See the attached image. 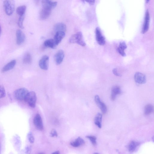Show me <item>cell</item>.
Masks as SVG:
<instances>
[{"label": "cell", "mask_w": 154, "mask_h": 154, "mask_svg": "<svg viewBox=\"0 0 154 154\" xmlns=\"http://www.w3.org/2000/svg\"><path fill=\"white\" fill-rule=\"evenodd\" d=\"M127 47L125 43L124 42L120 43L119 46L117 49L118 52L122 56L124 57L126 56V54L124 50Z\"/></svg>", "instance_id": "obj_21"}, {"label": "cell", "mask_w": 154, "mask_h": 154, "mask_svg": "<svg viewBox=\"0 0 154 154\" xmlns=\"http://www.w3.org/2000/svg\"><path fill=\"white\" fill-rule=\"evenodd\" d=\"M24 15L20 16L19 20H18L17 24L18 26L22 29L24 28L23 25V22L24 19Z\"/></svg>", "instance_id": "obj_27"}, {"label": "cell", "mask_w": 154, "mask_h": 154, "mask_svg": "<svg viewBox=\"0 0 154 154\" xmlns=\"http://www.w3.org/2000/svg\"><path fill=\"white\" fill-rule=\"evenodd\" d=\"M102 115L100 113H98L96 115L95 119V123L99 128H101Z\"/></svg>", "instance_id": "obj_23"}, {"label": "cell", "mask_w": 154, "mask_h": 154, "mask_svg": "<svg viewBox=\"0 0 154 154\" xmlns=\"http://www.w3.org/2000/svg\"><path fill=\"white\" fill-rule=\"evenodd\" d=\"M26 10V7L23 5L18 7L16 10L17 14L20 16L24 15Z\"/></svg>", "instance_id": "obj_25"}, {"label": "cell", "mask_w": 154, "mask_h": 154, "mask_svg": "<svg viewBox=\"0 0 154 154\" xmlns=\"http://www.w3.org/2000/svg\"><path fill=\"white\" fill-rule=\"evenodd\" d=\"M32 58L31 54L27 53L25 55L23 59V62L25 64H30L32 62Z\"/></svg>", "instance_id": "obj_26"}, {"label": "cell", "mask_w": 154, "mask_h": 154, "mask_svg": "<svg viewBox=\"0 0 154 154\" xmlns=\"http://www.w3.org/2000/svg\"><path fill=\"white\" fill-rule=\"evenodd\" d=\"M65 57V53L62 50L59 51L55 56V60L57 65H60L63 61Z\"/></svg>", "instance_id": "obj_13"}, {"label": "cell", "mask_w": 154, "mask_h": 154, "mask_svg": "<svg viewBox=\"0 0 154 154\" xmlns=\"http://www.w3.org/2000/svg\"><path fill=\"white\" fill-rule=\"evenodd\" d=\"M85 144L84 140L80 137H78L75 141L70 143V145L73 147L77 148Z\"/></svg>", "instance_id": "obj_19"}, {"label": "cell", "mask_w": 154, "mask_h": 154, "mask_svg": "<svg viewBox=\"0 0 154 154\" xmlns=\"http://www.w3.org/2000/svg\"><path fill=\"white\" fill-rule=\"evenodd\" d=\"M86 137L90 140L93 146L96 145L97 144L96 138L94 136L88 135Z\"/></svg>", "instance_id": "obj_28"}, {"label": "cell", "mask_w": 154, "mask_h": 154, "mask_svg": "<svg viewBox=\"0 0 154 154\" xmlns=\"http://www.w3.org/2000/svg\"><path fill=\"white\" fill-rule=\"evenodd\" d=\"M95 102L101 110L103 114H105L107 112V108L105 104L101 100L100 98L98 95H96L95 97Z\"/></svg>", "instance_id": "obj_9"}, {"label": "cell", "mask_w": 154, "mask_h": 154, "mask_svg": "<svg viewBox=\"0 0 154 154\" xmlns=\"http://www.w3.org/2000/svg\"><path fill=\"white\" fill-rule=\"evenodd\" d=\"M44 45L45 47L52 49H55L57 46L53 39H49L45 41L44 43Z\"/></svg>", "instance_id": "obj_22"}, {"label": "cell", "mask_w": 154, "mask_h": 154, "mask_svg": "<svg viewBox=\"0 0 154 154\" xmlns=\"http://www.w3.org/2000/svg\"><path fill=\"white\" fill-rule=\"evenodd\" d=\"M3 5L6 14L8 15H11L14 13L15 8L14 0H5Z\"/></svg>", "instance_id": "obj_2"}, {"label": "cell", "mask_w": 154, "mask_h": 154, "mask_svg": "<svg viewBox=\"0 0 154 154\" xmlns=\"http://www.w3.org/2000/svg\"><path fill=\"white\" fill-rule=\"evenodd\" d=\"M140 144L139 142L136 141H131L128 146L129 151L131 153L134 152L139 146Z\"/></svg>", "instance_id": "obj_20"}, {"label": "cell", "mask_w": 154, "mask_h": 154, "mask_svg": "<svg viewBox=\"0 0 154 154\" xmlns=\"http://www.w3.org/2000/svg\"><path fill=\"white\" fill-rule=\"evenodd\" d=\"M16 43L19 45L22 44L24 42L25 37L24 34L20 30H17L16 32Z\"/></svg>", "instance_id": "obj_12"}, {"label": "cell", "mask_w": 154, "mask_h": 154, "mask_svg": "<svg viewBox=\"0 0 154 154\" xmlns=\"http://www.w3.org/2000/svg\"><path fill=\"white\" fill-rule=\"evenodd\" d=\"M6 95L5 89L2 85H0V98H4Z\"/></svg>", "instance_id": "obj_29"}, {"label": "cell", "mask_w": 154, "mask_h": 154, "mask_svg": "<svg viewBox=\"0 0 154 154\" xmlns=\"http://www.w3.org/2000/svg\"><path fill=\"white\" fill-rule=\"evenodd\" d=\"M69 42L70 43H77L84 47L86 45V43L83 39L82 33L80 32L72 35L69 39Z\"/></svg>", "instance_id": "obj_1"}, {"label": "cell", "mask_w": 154, "mask_h": 154, "mask_svg": "<svg viewBox=\"0 0 154 154\" xmlns=\"http://www.w3.org/2000/svg\"><path fill=\"white\" fill-rule=\"evenodd\" d=\"M96 40L98 44L103 46L105 43V38L102 35L101 30L99 28H97L95 31Z\"/></svg>", "instance_id": "obj_8"}, {"label": "cell", "mask_w": 154, "mask_h": 154, "mask_svg": "<svg viewBox=\"0 0 154 154\" xmlns=\"http://www.w3.org/2000/svg\"><path fill=\"white\" fill-rule=\"evenodd\" d=\"M25 150L26 153H30L31 151V148L30 146H28L26 148Z\"/></svg>", "instance_id": "obj_34"}, {"label": "cell", "mask_w": 154, "mask_h": 154, "mask_svg": "<svg viewBox=\"0 0 154 154\" xmlns=\"http://www.w3.org/2000/svg\"><path fill=\"white\" fill-rule=\"evenodd\" d=\"M33 123L36 128L39 130H42L43 128L42 120L40 115L38 114L34 118Z\"/></svg>", "instance_id": "obj_5"}, {"label": "cell", "mask_w": 154, "mask_h": 154, "mask_svg": "<svg viewBox=\"0 0 154 154\" xmlns=\"http://www.w3.org/2000/svg\"><path fill=\"white\" fill-rule=\"evenodd\" d=\"M1 26H0V36H1Z\"/></svg>", "instance_id": "obj_36"}, {"label": "cell", "mask_w": 154, "mask_h": 154, "mask_svg": "<svg viewBox=\"0 0 154 154\" xmlns=\"http://www.w3.org/2000/svg\"><path fill=\"white\" fill-rule=\"evenodd\" d=\"M84 1L90 5H93L95 1V0H84Z\"/></svg>", "instance_id": "obj_33"}, {"label": "cell", "mask_w": 154, "mask_h": 154, "mask_svg": "<svg viewBox=\"0 0 154 154\" xmlns=\"http://www.w3.org/2000/svg\"><path fill=\"white\" fill-rule=\"evenodd\" d=\"M66 35L65 32L59 31L56 32L53 39L57 46L61 41L62 39L64 38Z\"/></svg>", "instance_id": "obj_14"}, {"label": "cell", "mask_w": 154, "mask_h": 154, "mask_svg": "<svg viewBox=\"0 0 154 154\" xmlns=\"http://www.w3.org/2000/svg\"><path fill=\"white\" fill-rule=\"evenodd\" d=\"M66 25L63 23H59L56 24L54 27V30L56 32L59 31L65 32L66 31Z\"/></svg>", "instance_id": "obj_18"}, {"label": "cell", "mask_w": 154, "mask_h": 154, "mask_svg": "<svg viewBox=\"0 0 154 154\" xmlns=\"http://www.w3.org/2000/svg\"><path fill=\"white\" fill-rule=\"evenodd\" d=\"M113 74L117 76H121V75L118 72L116 68H114L113 70Z\"/></svg>", "instance_id": "obj_32"}, {"label": "cell", "mask_w": 154, "mask_h": 154, "mask_svg": "<svg viewBox=\"0 0 154 154\" xmlns=\"http://www.w3.org/2000/svg\"><path fill=\"white\" fill-rule=\"evenodd\" d=\"M42 5L43 7H47L52 9L55 8L57 5V2H53L52 0H42Z\"/></svg>", "instance_id": "obj_16"}, {"label": "cell", "mask_w": 154, "mask_h": 154, "mask_svg": "<svg viewBox=\"0 0 154 154\" xmlns=\"http://www.w3.org/2000/svg\"><path fill=\"white\" fill-rule=\"evenodd\" d=\"M52 9L47 7H43L40 13V17L42 20H44L49 17L52 13Z\"/></svg>", "instance_id": "obj_6"}, {"label": "cell", "mask_w": 154, "mask_h": 154, "mask_svg": "<svg viewBox=\"0 0 154 154\" xmlns=\"http://www.w3.org/2000/svg\"><path fill=\"white\" fill-rule=\"evenodd\" d=\"M150 1V0H146V3H148Z\"/></svg>", "instance_id": "obj_37"}, {"label": "cell", "mask_w": 154, "mask_h": 154, "mask_svg": "<svg viewBox=\"0 0 154 154\" xmlns=\"http://www.w3.org/2000/svg\"><path fill=\"white\" fill-rule=\"evenodd\" d=\"M153 106L151 104L146 105L144 107V114L146 115H150L153 111Z\"/></svg>", "instance_id": "obj_24"}, {"label": "cell", "mask_w": 154, "mask_h": 154, "mask_svg": "<svg viewBox=\"0 0 154 154\" xmlns=\"http://www.w3.org/2000/svg\"><path fill=\"white\" fill-rule=\"evenodd\" d=\"M49 58L47 56H43L39 62V65L40 68L43 70H47L49 68Z\"/></svg>", "instance_id": "obj_7"}, {"label": "cell", "mask_w": 154, "mask_h": 154, "mask_svg": "<svg viewBox=\"0 0 154 154\" xmlns=\"http://www.w3.org/2000/svg\"><path fill=\"white\" fill-rule=\"evenodd\" d=\"M16 63V61L14 60L8 63L2 68V73H4V72L12 70L15 66Z\"/></svg>", "instance_id": "obj_17"}, {"label": "cell", "mask_w": 154, "mask_h": 154, "mask_svg": "<svg viewBox=\"0 0 154 154\" xmlns=\"http://www.w3.org/2000/svg\"><path fill=\"white\" fill-rule=\"evenodd\" d=\"M28 137L30 143L32 144L34 142V138L31 132H30L29 133Z\"/></svg>", "instance_id": "obj_30"}, {"label": "cell", "mask_w": 154, "mask_h": 154, "mask_svg": "<svg viewBox=\"0 0 154 154\" xmlns=\"http://www.w3.org/2000/svg\"><path fill=\"white\" fill-rule=\"evenodd\" d=\"M37 98L36 93L34 92H29L24 100L31 107L34 108L36 106Z\"/></svg>", "instance_id": "obj_4"}, {"label": "cell", "mask_w": 154, "mask_h": 154, "mask_svg": "<svg viewBox=\"0 0 154 154\" xmlns=\"http://www.w3.org/2000/svg\"><path fill=\"white\" fill-rule=\"evenodd\" d=\"M134 79L135 82L139 84H142L146 82V76L140 72H137L135 74Z\"/></svg>", "instance_id": "obj_11"}, {"label": "cell", "mask_w": 154, "mask_h": 154, "mask_svg": "<svg viewBox=\"0 0 154 154\" xmlns=\"http://www.w3.org/2000/svg\"><path fill=\"white\" fill-rule=\"evenodd\" d=\"M53 154H58L60 153L59 151H55V152H54V153H52Z\"/></svg>", "instance_id": "obj_35"}, {"label": "cell", "mask_w": 154, "mask_h": 154, "mask_svg": "<svg viewBox=\"0 0 154 154\" xmlns=\"http://www.w3.org/2000/svg\"><path fill=\"white\" fill-rule=\"evenodd\" d=\"M121 89L120 87L118 86H114L113 87L111 90V100L114 101L115 100L116 96L121 93Z\"/></svg>", "instance_id": "obj_15"}, {"label": "cell", "mask_w": 154, "mask_h": 154, "mask_svg": "<svg viewBox=\"0 0 154 154\" xmlns=\"http://www.w3.org/2000/svg\"><path fill=\"white\" fill-rule=\"evenodd\" d=\"M50 135L52 137H57L58 136L57 132L55 129H53L51 131Z\"/></svg>", "instance_id": "obj_31"}, {"label": "cell", "mask_w": 154, "mask_h": 154, "mask_svg": "<svg viewBox=\"0 0 154 154\" xmlns=\"http://www.w3.org/2000/svg\"><path fill=\"white\" fill-rule=\"evenodd\" d=\"M150 20V14L148 10L146 12L145 17L143 25L142 33L143 34L146 33L149 29Z\"/></svg>", "instance_id": "obj_10"}, {"label": "cell", "mask_w": 154, "mask_h": 154, "mask_svg": "<svg viewBox=\"0 0 154 154\" xmlns=\"http://www.w3.org/2000/svg\"><path fill=\"white\" fill-rule=\"evenodd\" d=\"M29 92L28 90L25 88L18 89L14 92V97L17 100L24 101L25 98Z\"/></svg>", "instance_id": "obj_3"}]
</instances>
